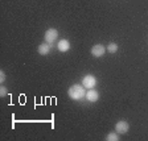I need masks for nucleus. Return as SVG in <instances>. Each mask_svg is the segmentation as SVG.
<instances>
[{"label": "nucleus", "mask_w": 148, "mask_h": 141, "mask_svg": "<svg viewBox=\"0 0 148 141\" xmlns=\"http://www.w3.org/2000/svg\"><path fill=\"white\" fill-rule=\"evenodd\" d=\"M86 89L83 87V84H73L69 87L68 95L71 100H82L83 98H86Z\"/></svg>", "instance_id": "1"}, {"label": "nucleus", "mask_w": 148, "mask_h": 141, "mask_svg": "<svg viewBox=\"0 0 148 141\" xmlns=\"http://www.w3.org/2000/svg\"><path fill=\"white\" fill-rule=\"evenodd\" d=\"M57 37H58V31L54 29V28H49V29L45 32V34H44V40L48 44H53L57 40Z\"/></svg>", "instance_id": "2"}, {"label": "nucleus", "mask_w": 148, "mask_h": 141, "mask_svg": "<svg viewBox=\"0 0 148 141\" xmlns=\"http://www.w3.org/2000/svg\"><path fill=\"white\" fill-rule=\"evenodd\" d=\"M82 84H83V87L87 90L94 89V87L97 86V78L94 77V75H91V74H89V75L82 78Z\"/></svg>", "instance_id": "3"}, {"label": "nucleus", "mask_w": 148, "mask_h": 141, "mask_svg": "<svg viewBox=\"0 0 148 141\" xmlns=\"http://www.w3.org/2000/svg\"><path fill=\"white\" fill-rule=\"evenodd\" d=\"M115 131H116L118 135H126L127 132L130 131V124L124 120H120L115 124Z\"/></svg>", "instance_id": "4"}, {"label": "nucleus", "mask_w": 148, "mask_h": 141, "mask_svg": "<svg viewBox=\"0 0 148 141\" xmlns=\"http://www.w3.org/2000/svg\"><path fill=\"white\" fill-rule=\"evenodd\" d=\"M106 53V46L101 45V44H97L91 48V55L94 58H101L102 55H105Z\"/></svg>", "instance_id": "5"}, {"label": "nucleus", "mask_w": 148, "mask_h": 141, "mask_svg": "<svg viewBox=\"0 0 148 141\" xmlns=\"http://www.w3.org/2000/svg\"><path fill=\"white\" fill-rule=\"evenodd\" d=\"M86 99L90 101V103H95V101L99 99V92L97 91V90H94V89L87 90V92H86Z\"/></svg>", "instance_id": "6"}, {"label": "nucleus", "mask_w": 148, "mask_h": 141, "mask_svg": "<svg viewBox=\"0 0 148 141\" xmlns=\"http://www.w3.org/2000/svg\"><path fill=\"white\" fill-rule=\"evenodd\" d=\"M38 54L40 55H48L52 50V44H48V42H44L38 46Z\"/></svg>", "instance_id": "7"}, {"label": "nucleus", "mask_w": 148, "mask_h": 141, "mask_svg": "<svg viewBox=\"0 0 148 141\" xmlns=\"http://www.w3.org/2000/svg\"><path fill=\"white\" fill-rule=\"evenodd\" d=\"M57 49L62 53H66L70 49V42H69V40H65V38L64 40H60L58 44H57Z\"/></svg>", "instance_id": "8"}, {"label": "nucleus", "mask_w": 148, "mask_h": 141, "mask_svg": "<svg viewBox=\"0 0 148 141\" xmlns=\"http://www.w3.org/2000/svg\"><path fill=\"white\" fill-rule=\"evenodd\" d=\"M119 140H120V137L118 136L116 132H111L106 136V141H119Z\"/></svg>", "instance_id": "9"}, {"label": "nucleus", "mask_w": 148, "mask_h": 141, "mask_svg": "<svg viewBox=\"0 0 148 141\" xmlns=\"http://www.w3.org/2000/svg\"><path fill=\"white\" fill-rule=\"evenodd\" d=\"M107 52H108V53H111V54L116 53V52H118V44H115V42H110V44L107 45Z\"/></svg>", "instance_id": "10"}, {"label": "nucleus", "mask_w": 148, "mask_h": 141, "mask_svg": "<svg viewBox=\"0 0 148 141\" xmlns=\"http://www.w3.org/2000/svg\"><path fill=\"white\" fill-rule=\"evenodd\" d=\"M7 95H8V91H7V89L1 84V87H0V96H1V98H5Z\"/></svg>", "instance_id": "11"}, {"label": "nucleus", "mask_w": 148, "mask_h": 141, "mask_svg": "<svg viewBox=\"0 0 148 141\" xmlns=\"http://www.w3.org/2000/svg\"><path fill=\"white\" fill-rule=\"evenodd\" d=\"M4 82H5V73L3 70H0V83L3 84Z\"/></svg>", "instance_id": "12"}]
</instances>
